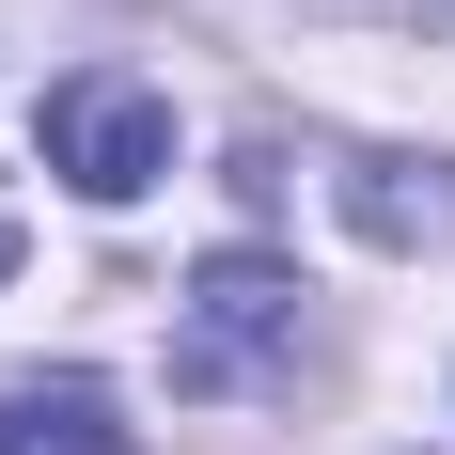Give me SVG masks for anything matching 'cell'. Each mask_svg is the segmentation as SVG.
<instances>
[{"mask_svg": "<svg viewBox=\"0 0 455 455\" xmlns=\"http://www.w3.org/2000/svg\"><path fill=\"white\" fill-rule=\"evenodd\" d=\"M0 267H16V220H0Z\"/></svg>", "mask_w": 455, "mask_h": 455, "instance_id": "cell-5", "label": "cell"}, {"mask_svg": "<svg viewBox=\"0 0 455 455\" xmlns=\"http://www.w3.org/2000/svg\"><path fill=\"white\" fill-rule=\"evenodd\" d=\"M346 204H362V235H393V251H409V235H455V188H440V173L409 188V157H362Z\"/></svg>", "mask_w": 455, "mask_h": 455, "instance_id": "cell-4", "label": "cell"}, {"mask_svg": "<svg viewBox=\"0 0 455 455\" xmlns=\"http://www.w3.org/2000/svg\"><path fill=\"white\" fill-rule=\"evenodd\" d=\"M299 346V283L267 251H204L188 283V346H173V393H251V377Z\"/></svg>", "mask_w": 455, "mask_h": 455, "instance_id": "cell-2", "label": "cell"}, {"mask_svg": "<svg viewBox=\"0 0 455 455\" xmlns=\"http://www.w3.org/2000/svg\"><path fill=\"white\" fill-rule=\"evenodd\" d=\"M32 157L79 204H141V188L173 173V110L141 79H47V110H32Z\"/></svg>", "mask_w": 455, "mask_h": 455, "instance_id": "cell-1", "label": "cell"}, {"mask_svg": "<svg viewBox=\"0 0 455 455\" xmlns=\"http://www.w3.org/2000/svg\"><path fill=\"white\" fill-rule=\"evenodd\" d=\"M0 455H141L110 377H0Z\"/></svg>", "mask_w": 455, "mask_h": 455, "instance_id": "cell-3", "label": "cell"}]
</instances>
